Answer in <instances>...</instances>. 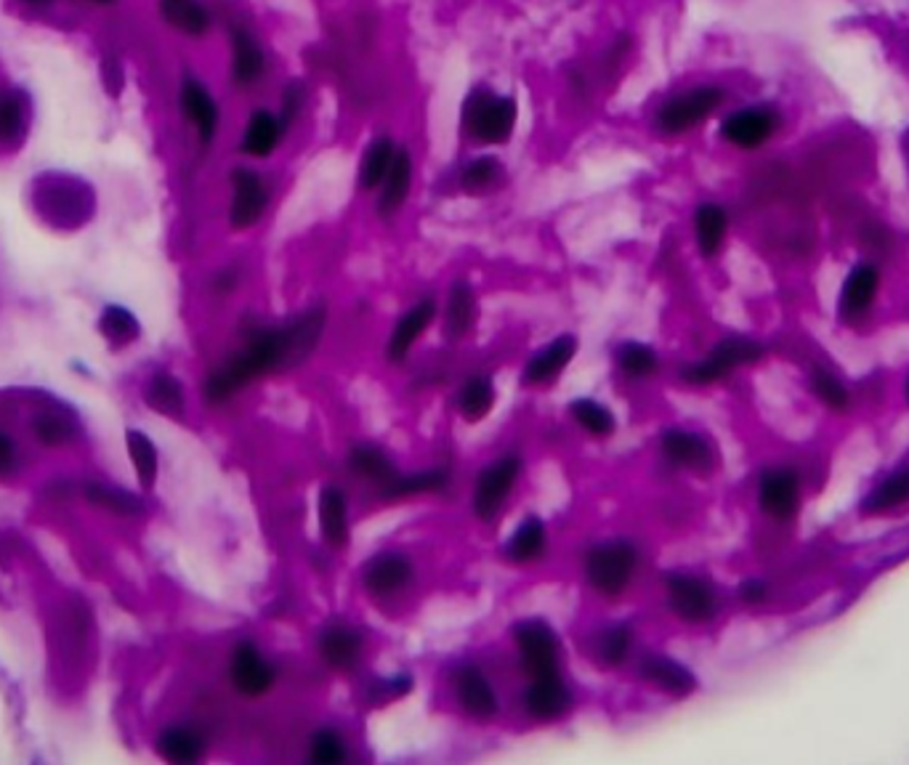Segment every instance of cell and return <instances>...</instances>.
Masks as SVG:
<instances>
[{"label": "cell", "mask_w": 909, "mask_h": 765, "mask_svg": "<svg viewBox=\"0 0 909 765\" xmlns=\"http://www.w3.org/2000/svg\"><path fill=\"white\" fill-rule=\"evenodd\" d=\"M409 183H413V160L402 149L396 152L392 168H388L386 179H383V195H381V210L383 213H394L407 200Z\"/></svg>", "instance_id": "cell-32"}, {"label": "cell", "mask_w": 909, "mask_h": 765, "mask_svg": "<svg viewBox=\"0 0 909 765\" xmlns=\"http://www.w3.org/2000/svg\"><path fill=\"white\" fill-rule=\"evenodd\" d=\"M24 128V107L17 93H0V141H13Z\"/></svg>", "instance_id": "cell-47"}, {"label": "cell", "mask_w": 909, "mask_h": 765, "mask_svg": "<svg viewBox=\"0 0 909 765\" xmlns=\"http://www.w3.org/2000/svg\"><path fill=\"white\" fill-rule=\"evenodd\" d=\"M727 88L723 86H696L689 91L675 93L658 112V126L670 136H681L700 128L727 105Z\"/></svg>", "instance_id": "cell-9"}, {"label": "cell", "mask_w": 909, "mask_h": 765, "mask_svg": "<svg viewBox=\"0 0 909 765\" xmlns=\"http://www.w3.org/2000/svg\"><path fill=\"white\" fill-rule=\"evenodd\" d=\"M181 107L184 115H187V118L197 126V131H200V139L202 141L214 139L218 126V109L216 101L210 99V93L205 91L200 83H195V80H187V83H184Z\"/></svg>", "instance_id": "cell-30"}, {"label": "cell", "mask_w": 909, "mask_h": 765, "mask_svg": "<svg viewBox=\"0 0 909 765\" xmlns=\"http://www.w3.org/2000/svg\"><path fill=\"white\" fill-rule=\"evenodd\" d=\"M128 453H131V460L136 466V474H139V481L144 484V487H152L155 476H157L155 444L149 441L144 434H139V430H131V434H128Z\"/></svg>", "instance_id": "cell-43"}, {"label": "cell", "mask_w": 909, "mask_h": 765, "mask_svg": "<svg viewBox=\"0 0 909 765\" xmlns=\"http://www.w3.org/2000/svg\"><path fill=\"white\" fill-rule=\"evenodd\" d=\"M88 497L93 503L105 505L107 510H115V514H136L139 510V503L128 495H118V491H109L105 487H88Z\"/></svg>", "instance_id": "cell-48"}, {"label": "cell", "mask_w": 909, "mask_h": 765, "mask_svg": "<svg viewBox=\"0 0 909 765\" xmlns=\"http://www.w3.org/2000/svg\"><path fill=\"white\" fill-rule=\"evenodd\" d=\"M309 761L317 765H338L346 761V744L338 736V731L319 728L317 734L312 736Z\"/></svg>", "instance_id": "cell-44"}, {"label": "cell", "mask_w": 909, "mask_h": 765, "mask_svg": "<svg viewBox=\"0 0 909 765\" xmlns=\"http://www.w3.org/2000/svg\"><path fill=\"white\" fill-rule=\"evenodd\" d=\"M518 476H522V457L505 455L492 460L487 468L478 474L474 481V495H471V508L478 521L490 524L501 516V510L508 503Z\"/></svg>", "instance_id": "cell-11"}, {"label": "cell", "mask_w": 909, "mask_h": 765, "mask_svg": "<svg viewBox=\"0 0 909 765\" xmlns=\"http://www.w3.org/2000/svg\"><path fill=\"white\" fill-rule=\"evenodd\" d=\"M901 155H905L907 166H909V128L905 133H901Z\"/></svg>", "instance_id": "cell-53"}, {"label": "cell", "mask_w": 909, "mask_h": 765, "mask_svg": "<svg viewBox=\"0 0 909 765\" xmlns=\"http://www.w3.org/2000/svg\"><path fill=\"white\" fill-rule=\"evenodd\" d=\"M763 357L765 346L761 340L748 338V335H729V338L718 340L705 357L683 367L681 380L696 388L715 386V383L731 378V375L744 370V367L758 365Z\"/></svg>", "instance_id": "cell-6"}, {"label": "cell", "mask_w": 909, "mask_h": 765, "mask_svg": "<svg viewBox=\"0 0 909 765\" xmlns=\"http://www.w3.org/2000/svg\"><path fill=\"white\" fill-rule=\"evenodd\" d=\"M455 694L461 707L474 717V721H492L501 709V702H497L495 688L487 675L474 665H463L455 673Z\"/></svg>", "instance_id": "cell-20"}, {"label": "cell", "mask_w": 909, "mask_h": 765, "mask_svg": "<svg viewBox=\"0 0 909 765\" xmlns=\"http://www.w3.org/2000/svg\"><path fill=\"white\" fill-rule=\"evenodd\" d=\"M231 183H235V197H231V227L235 229H248L253 223H258V218L264 216L266 205H269V191H266V183L261 176H256L253 170H235L231 176Z\"/></svg>", "instance_id": "cell-21"}, {"label": "cell", "mask_w": 909, "mask_h": 765, "mask_svg": "<svg viewBox=\"0 0 909 765\" xmlns=\"http://www.w3.org/2000/svg\"><path fill=\"white\" fill-rule=\"evenodd\" d=\"M96 3H112V0H96Z\"/></svg>", "instance_id": "cell-54"}, {"label": "cell", "mask_w": 909, "mask_h": 765, "mask_svg": "<svg viewBox=\"0 0 909 765\" xmlns=\"http://www.w3.org/2000/svg\"><path fill=\"white\" fill-rule=\"evenodd\" d=\"M325 330V314L309 311L283 327H258L248 335L245 346L231 354L205 383V396L214 405H221L229 396L243 391L253 380L309 357Z\"/></svg>", "instance_id": "cell-1"}, {"label": "cell", "mask_w": 909, "mask_h": 765, "mask_svg": "<svg viewBox=\"0 0 909 765\" xmlns=\"http://www.w3.org/2000/svg\"><path fill=\"white\" fill-rule=\"evenodd\" d=\"M639 548L631 539H606L593 545L585 556V579L599 596L617 598L633 583L639 572Z\"/></svg>", "instance_id": "cell-7"}, {"label": "cell", "mask_w": 909, "mask_h": 765, "mask_svg": "<svg viewBox=\"0 0 909 765\" xmlns=\"http://www.w3.org/2000/svg\"><path fill=\"white\" fill-rule=\"evenodd\" d=\"M545 545H549V531H545L543 518L526 516L505 543V556L514 564H532L543 556Z\"/></svg>", "instance_id": "cell-27"}, {"label": "cell", "mask_w": 909, "mask_h": 765, "mask_svg": "<svg viewBox=\"0 0 909 765\" xmlns=\"http://www.w3.org/2000/svg\"><path fill=\"white\" fill-rule=\"evenodd\" d=\"M415 566L402 553H378L362 566V587L375 598H392L413 583Z\"/></svg>", "instance_id": "cell-16"}, {"label": "cell", "mask_w": 909, "mask_h": 765, "mask_svg": "<svg viewBox=\"0 0 909 765\" xmlns=\"http://www.w3.org/2000/svg\"><path fill=\"white\" fill-rule=\"evenodd\" d=\"M514 646L522 659V669L526 678H549V675L562 673V646H559L556 633L549 622L543 619H524L514 627Z\"/></svg>", "instance_id": "cell-10"}, {"label": "cell", "mask_w": 909, "mask_h": 765, "mask_svg": "<svg viewBox=\"0 0 909 765\" xmlns=\"http://www.w3.org/2000/svg\"><path fill=\"white\" fill-rule=\"evenodd\" d=\"M503 173V166L495 160V157H476L471 160L466 170H463V189L466 191H487L497 183Z\"/></svg>", "instance_id": "cell-45"}, {"label": "cell", "mask_w": 909, "mask_h": 765, "mask_svg": "<svg viewBox=\"0 0 909 765\" xmlns=\"http://www.w3.org/2000/svg\"><path fill=\"white\" fill-rule=\"evenodd\" d=\"M235 80L237 86H250L261 78L266 59L264 51L258 48L256 40H253L245 30H235Z\"/></svg>", "instance_id": "cell-34"}, {"label": "cell", "mask_w": 909, "mask_h": 765, "mask_svg": "<svg viewBox=\"0 0 909 765\" xmlns=\"http://www.w3.org/2000/svg\"><path fill=\"white\" fill-rule=\"evenodd\" d=\"M229 678L239 694L248 696V699H256V696L271 692V686L277 680V669L264 657L261 648L250 644V640H243L231 652Z\"/></svg>", "instance_id": "cell-15"}, {"label": "cell", "mask_w": 909, "mask_h": 765, "mask_svg": "<svg viewBox=\"0 0 909 765\" xmlns=\"http://www.w3.org/2000/svg\"><path fill=\"white\" fill-rule=\"evenodd\" d=\"M463 122H466L471 139L482 143H505L514 133L516 105L508 96L478 91L468 99Z\"/></svg>", "instance_id": "cell-13"}, {"label": "cell", "mask_w": 909, "mask_h": 765, "mask_svg": "<svg viewBox=\"0 0 909 765\" xmlns=\"http://www.w3.org/2000/svg\"><path fill=\"white\" fill-rule=\"evenodd\" d=\"M105 327H107V332L115 335L118 340H128V338H134V335H136L134 317H131V314L120 311V309H112L107 314Z\"/></svg>", "instance_id": "cell-49"}, {"label": "cell", "mask_w": 909, "mask_h": 765, "mask_svg": "<svg viewBox=\"0 0 909 765\" xmlns=\"http://www.w3.org/2000/svg\"><path fill=\"white\" fill-rule=\"evenodd\" d=\"M574 354H577V338L574 335H559L543 351H537L535 357L526 361L524 380L530 386H545V383L556 380L572 365Z\"/></svg>", "instance_id": "cell-24"}, {"label": "cell", "mask_w": 909, "mask_h": 765, "mask_svg": "<svg viewBox=\"0 0 909 765\" xmlns=\"http://www.w3.org/2000/svg\"><path fill=\"white\" fill-rule=\"evenodd\" d=\"M731 231V213L721 202H702L694 210V242L702 258L721 256Z\"/></svg>", "instance_id": "cell-22"}, {"label": "cell", "mask_w": 909, "mask_h": 765, "mask_svg": "<svg viewBox=\"0 0 909 765\" xmlns=\"http://www.w3.org/2000/svg\"><path fill=\"white\" fill-rule=\"evenodd\" d=\"M570 415L580 428L587 430L591 436H596V439H610L614 430H617V418H614L612 409L601 405L596 399H591V396L574 399L570 405Z\"/></svg>", "instance_id": "cell-31"}, {"label": "cell", "mask_w": 909, "mask_h": 765, "mask_svg": "<svg viewBox=\"0 0 909 765\" xmlns=\"http://www.w3.org/2000/svg\"><path fill=\"white\" fill-rule=\"evenodd\" d=\"M905 514H909V457L875 478L857 505V516L864 521H888Z\"/></svg>", "instance_id": "cell-12"}, {"label": "cell", "mask_w": 909, "mask_h": 765, "mask_svg": "<svg viewBox=\"0 0 909 765\" xmlns=\"http://www.w3.org/2000/svg\"><path fill=\"white\" fill-rule=\"evenodd\" d=\"M436 317V300L434 298H423L413 309H407L396 322L392 338H388L386 354L392 361H402L413 351V346L418 344L421 335L428 330V325L434 322Z\"/></svg>", "instance_id": "cell-23"}, {"label": "cell", "mask_w": 909, "mask_h": 765, "mask_svg": "<svg viewBox=\"0 0 909 765\" xmlns=\"http://www.w3.org/2000/svg\"><path fill=\"white\" fill-rule=\"evenodd\" d=\"M476 296L468 282H455L449 287L447 296V311H444V335L449 340H461L463 335L471 332L476 322Z\"/></svg>", "instance_id": "cell-28"}, {"label": "cell", "mask_w": 909, "mask_h": 765, "mask_svg": "<svg viewBox=\"0 0 909 765\" xmlns=\"http://www.w3.org/2000/svg\"><path fill=\"white\" fill-rule=\"evenodd\" d=\"M11 460H13V447H11V441L6 439L3 434H0V470L9 468Z\"/></svg>", "instance_id": "cell-51"}, {"label": "cell", "mask_w": 909, "mask_h": 765, "mask_svg": "<svg viewBox=\"0 0 909 765\" xmlns=\"http://www.w3.org/2000/svg\"><path fill=\"white\" fill-rule=\"evenodd\" d=\"M641 678L652 683L662 694L673 696V699H686L696 692L700 680L683 662L668 657V654H646L639 665Z\"/></svg>", "instance_id": "cell-17"}, {"label": "cell", "mask_w": 909, "mask_h": 765, "mask_svg": "<svg viewBox=\"0 0 909 765\" xmlns=\"http://www.w3.org/2000/svg\"><path fill=\"white\" fill-rule=\"evenodd\" d=\"M396 157V149H394V141L392 139H378L373 141L370 147H367L365 157H362V166H359V183L362 189H375L381 187L383 179H386L388 168H392Z\"/></svg>", "instance_id": "cell-38"}, {"label": "cell", "mask_w": 909, "mask_h": 765, "mask_svg": "<svg viewBox=\"0 0 909 765\" xmlns=\"http://www.w3.org/2000/svg\"><path fill=\"white\" fill-rule=\"evenodd\" d=\"M899 399H901V405H905V409L909 413V367L905 372H901V378H899Z\"/></svg>", "instance_id": "cell-52"}, {"label": "cell", "mask_w": 909, "mask_h": 765, "mask_svg": "<svg viewBox=\"0 0 909 765\" xmlns=\"http://www.w3.org/2000/svg\"><path fill=\"white\" fill-rule=\"evenodd\" d=\"M665 600L668 609L673 612L675 619H681L683 625L692 627H705L710 622L718 619V614L723 609V598L721 590L713 579L705 577V574L696 572H665Z\"/></svg>", "instance_id": "cell-5"}, {"label": "cell", "mask_w": 909, "mask_h": 765, "mask_svg": "<svg viewBox=\"0 0 909 765\" xmlns=\"http://www.w3.org/2000/svg\"><path fill=\"white\" fill-rule=\"evenodd\" d=\"M886 296V264L859 256L840 277L836 290V322L849 332H867L878 322Z\"/></svg>", "instance_id": "cell-3"}, {"label": "cell", "mask_w": 909, "mask_h": 765, "mask_svg": "<svg viewBox=\"0 0 909 765\" xmlns=\"http://www.w3.org/2000/svg\"><path fill=\"white\" fill-rule=\"evenodd\" d=\"M160 11L166 22L187 36H202L208 30V11L197 0H160Z\"/></svg>", "instance_id": "cell-36"}, {"label": "cell", "mask_w": 909, "mask_h": 765, "mask_svg": "<svg viewBox=\"0 0 909 765\" xmlns=\"http://www.w3.org/2000/svg\"><path fill=\"white\" fill-rule=\"evenodd\" d=\"M317 654L335 673H352V669L359 667L362 654H365V640L352 625L335 622V625H327L319 633Z\"/></svg>", "instance_id": "cell-18"}, {"label": "cell", "mask_w": 909, "mask_h": 765, "mask_svg": "<svg viewBox=\"0 0 909 765\" xmlns=\"http://www.w3.org/2000/svg\"><path fill=\"white\" fill-rule=\"evenodd\" d=\"M524 707L526 715L532 721L540 723H551L564 717L572 709V692L566 686L562 673L549 675V678H535L530 680V688L524 694Z\"/></svg>", "instance_id": "cell-19"}, {"label": "cell", "mask_w": 909, "mask_h": 765, "mask_svg": "<svg viewBox=\"0 0 909 765\" xmlns=\"http://www.w3.org/2000/svg\"><path fill=\"white\" fill-rule=\"evenodd\" d=\"M348 468L354 470L359 478L375 484V487L386 489L399 478V470L392 463V457L383 453L381 447H373V444H357L348 453Z\"/></svg>", "instance_id": "cell-26"}, {"label": "cell", "mask_w": 909, "mask_h": 765, "mask_svg": "<svg viewBox=\"0 0 909 765\" xmlns=\"http://www.w3.org/2000/svg\"><path fill=\"white\" fill-rule=\"evenodd\" d=\"M317 521L319 537L325 545L340 550L348 543V505L344 491L333 484H325L317 500Z\"/></svg>", "instance_id": "cell-25"}, {"label": "cell", "mask_w": 909, "mask_h": 765, "mask_svg": "<svg viewBox=\"0 0 909 765\" xmlns=\"http://www.w3.org/2000/svg\"><path fill=\"white\" fill-rule=\"evenodd\" d=\"M495 383L490 375H471L457 394V409L468 423H482L495 409Z\"/></svg>", "instance_id": "cell-29"}, {"label": "cell", "mask_w": 909, "mask_h": 765, "mask_svg": "<svg viewBox=\"0 0 909 765\" xmlns=\"http://www.w3.org/2000/svg\"><path fill=\"white\" fill-rule=\"evenodd\" d=\"M149 401H152L155 409L168 415H179L184 409V394L179 380L170 378V375H157L149 386Z\"/></svg>", "instance_id": "cell-46"}, {"label": "cell", "mask_w": 909, "mask_h": 765, "mask_svg": "<svg viewBox=\"0 0 909 765\" xmlns=\"http://www.w3.org/2000/svg\"><path fill=\"white\" fill-rule=\"evenodd\" d=\"M803 388L809 399L830 418H853L861 407L859 388L827 359H809L803 365Z\"/></svg>", "instance_id": "cell-8"}, {"label": "cell", "mask_w": 909, "mask_h": 765, "mask_svg": "<svg viewBox=\"0 0 909 765\" xmlns=\"http://www.w3.org/2000/svg\"><path fill=\"white\" fill-rule=\"evenodd\" d=\"M617 367L631 380H646L660 370V357L652 346L631 340L617 348Z\"/></svg>", "instance_id": "cell-37"}, {"label": "cell", "mask_w": 909, "mask_h": 765, "mask_svg": "<svg viewBox=\"0 0 909 765\" xmlns=\"http://www.w3.org/2000/svg\"><path fill=\"white\" fill-rule=\"evenodd\" d=\"M777 585L771 583L769 577H761V574H755V577H744L740 585H737V600L744 606V609L750 612H758V609H769L771 604L777 600Z\"/></svg>", "instance_id": "cell-42"}, {"label": "cell", "mask_w": 909, "mask_h": 765, "mask_svg": "<svg viewBox=\"0 0 909 765\" xmlns=\"http://www.w3.org/2000/svg\"><path fill=\"white\" fill-rule=\"evenodd\" d=\"M449 476L444 468L434 470H421L415 476H399L392 487H386V497H415V495H428V491H439L447 487Z\"/></svg>", "instance_id": "cell-40"}, {"label": "cell", "mask_w": 909, "mask_h": 765, "mask_svg": "<svg viewBox=\"0 0 909 765\" xmlns=\"http://www.w3.org/2000/svg\"><path fill=\"white\" fill-rule=\"evenodd\" d=\"M279 133H283V126H279L275 115L256 112L248 122V131H245L243 149L253 157H269L277 149Z\"/></svg>", "instance_id": "cell-35"}, {"label": "cell", "mask_w": 909, "mask_h": 765, "mask_svg": "<svg viewBox=\"0 0 909 765\" xmlns=\"http://www.w3.org/2000/svg\"><path fill=\"white\" fill-rule=\"evenodd\" d=\"M660 453L675 470L694 476H710L718 468L715 441L694 428L662 430Z\"/></svg>", "instance_id": "cell-14"}, {"label": "cell", "mask_w": 909, "mask_h": 765, "mask_svg": "<svg viewBox=\"0 0 909 765\" xmlns=\"http://www.w3.org/2000/svg\"><path fill=\"white\" fill-rule=\"evenodd\" d=\"M36 434L46 444H59V441L70 439V426H65L59 418H51V415H48V418L36 420Z\"/></svg>", "instance_id": "cell-50"}, {"label": "cell", "mask_w": 909, "mask_h": 765, "mask_svg": "<svg viewBox=\"0 0 909 765\" xmlns=\"http://www.w3.org/2000/svg\"><path fill=\"white\" fill-rule=\"evenodd\" d=\"M157 749L168 763H197L202 757L205 742L191 728H168L157 742Z\"/></svg>", "instance_id": "cell-33"}, {"label": "cell", "mask_w": 909, "mask_h": 765, "mask_svg": "<svg viewBox=\"0 0 909 765\" xmlns=\"http://www.w3.org/2000/svg\"><path fill=\"white\" fill-rule=\"evenodd\" d=\"M857 242L861 245V256L878 258V261L886 264L888 252H893V231L886 227L883 221H864L857 231Z\"/></svg>", "instance_id": "cell-41"}, {"label": "cell", "mask_w": 909, "mask_h": 765, "mask_svg": "<svg viewBox=\"0 0 909 765\" xmlns=\"http://www.w3.org/2000/svg\"><path fill=\"white\" fill-rule=\"evenodd\" d=\"M633 648V630L628 625H612L599 635L596 640V659L606 667H620L622 662L631 657Z\"/></svg>", "instance_id": "cell-39"}, {"label": "cell", "mask_w": 909, "mask_h": 765, "mask_svg": "<svg viewBox=\"0 0 909 765\" xmlns=\"http://www.w3.org/2000/svg\"><path fill=\"white\" fill-rule=\"evenodd\" d=\"M788 118L777 105L769 101H758V105H744L731 109L727 118L721 120L718 136L727 147L737 149V152L755 155L769 149L779 136L784 133Z\"/></svg>", "instance_id": "cell-4"}, {"label": "cell", "mask_w": 909, "mask_h": 765, "mask_svg": "<svg viewBox=\"0 0 909 765\" xmlns=\"http://www.w3.org/2000/svg\"><path fill=\"white\" fill-rule=\"evenodd\" d=\"M758 516L779 531L798 529L809 503V470L798 460H771L758 468L753 481Z\"/></svg>", "instance_id": "cell-2"}]
</instances>
